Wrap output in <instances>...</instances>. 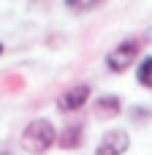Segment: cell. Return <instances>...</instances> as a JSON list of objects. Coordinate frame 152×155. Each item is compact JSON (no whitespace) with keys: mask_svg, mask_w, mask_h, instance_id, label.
I'll list each match as a JSON object with an SVG mask.
<instances>
[{"mask_svg":"<svg viewBox=\"0 0 152 155\" xmlns=\"http://www.w3.org/2000/svg\"><path fill=\"white\" fill-rule=\"evenodd\" d=\"M136 82L141 87L152 90V57H144L139 65H136Z\"/></svg>","mask_w":152,"mask_h":155,"instance_id":"cell-6","label":"cell"},{"mask_svg":"<svg viewBox=\"0 0 152 155\" xmlns=\"http://www.w3.org/2000/svg\"><path fill=\"white\" fill-rule=\"evenodd\" d=\"M128 150H131V134L125 128H109L101 136L95 155H125Z\"/></svg>","mask_w":152,"mask_h":155,"instance_id":"cell-3","label":"cell"},{"mask_svg":"<svg viewBox=\"0 0 152 155\" xmlns=\"http://www.w3.org/2000/svg\"><path fill=\"white\" fill-rule=\"evenodd\" d=\"M79 139H82V125H79V123H73V125H68V128L63 131L60 144H63V150H71V147H76V144H79Z\"/></svg>","mask_w":152,"mask_h":155,"instance_id":"cell-7","label":"cell"},{"mask_svg":"<svg viewBox=\"0 0 152 155\" xmlns=\"http://www.w3.org/2000/svg\"><path fill=\"white\" fill-rule=\"evenodd\" d=\"M0 54H3V44H0Z\"/></svg>","mask_w":152,"mask_h":155,"instance_id":"cell-9","label":"cell"},{"mask_svg":"<svg viewBox=\"0 0 152 155\" xmlns=\"http://www.w3.org/2000/svg\"><path fill=\"white\" fill-rule=\"evenodd\" d=\"M139 41L136 38H128V41H120L109 54H106V68L109 71H114V74H122V71H128L131 68V63H136V57H139Z\"/></svg>","mask_w":152,"mask_h":155,"instance_id":"cell-2","label":"cell"},{"mask_svg":"<svg viewBox=\"0 0 152 155\" xmlns=\"http://www.w3.org/2000/svg\"><path fill=\"white\" fill-rule=\"evenodd\" d=\"M90 95H92L90 84L79 82V84L68 87V90H65V93H63V95L57 98V109H60V112H79L82 106H87Z\"/></svg>","mask_w":152,"mask_h":155,"instance_id":"cell-4","label":"cell"},{"mask_svg":"<svg viewBox=\"0 0 152 155\" xmlns=\"http://www.w3.org/2000/svg\"><path fill=\"white\" fill-rule=\"evenodd\" d=\"M120 98L117 95H101L95 101V117H117L122 109H120Z\"/></svg>","mask_w":152,"mask_h":155,"instance_id":"cell-5","label":"cell"},{"mask_svg":"<svg viewBox=\"0 0 152 155\" xmlns=\"http://www.w3.org/2000/svg\"><path fill=\"white\" fill-rule=\"evenodd\" d=\"M54 142H57V131H54V125L46 117L30 120L27 128L22 131V147L27 153H33V155H44Z\"/></svg>","mask_w":152,"mask_h":155,"instance_id":"cell-1","label":"cell"},{"mask_svg":"<svg viewBox=\"0 0 152 155\" xmlns=\"http://www.w3.org/2000/svg\"><path fill=\"white\" fill-rule=\"evenodd\" d=\"M71 11H76V14H84V11H92V8H98L103 0H63Z\"/></svg>","mask_w":152,"mask_h":155,"instance_id":"cell-8","label":"cell"}]
</instances>
